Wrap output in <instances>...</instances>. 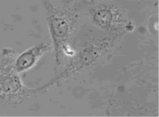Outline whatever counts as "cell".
Segmentation results:
<instances>
[{"mask_svg":"<svg viewBox=\"0 0 159 117\" xmlns=\"http://www.w3.org/2000/svg\"><path fill=\"white\" fill-rule=\"evenodd\" d=\"M95 19L96 21H98L102 24H108L111 21L112 19V15L110 12L106 11V10H102L98 13H96L95 15Z\"/></svg>","mask_w":159,"mask_h":117,"instance_id":"277c9868","label":"cell"},{"mask_svg":"<svg viewBox=\"0 0 159 117\" xmlns=\"http://www.w3.org/2000/svg\"><path fill=\"white\" fill-rule=\"evenodd\" d=\"M34 63V55L30 53H26L24 54L18 60V63L17 65L19 66V68H26L30 66Z\"/></svg>","mask_w":159,"mask_h":117,"instance_id":"3957f363","label":"cell"},{"mask_svg":"<svg viewBox=\"0 0 159 117\" xmlns=\"http://www.w3.org/2000/svg\"><path fill=\"white\" fill-rule=\"evenodd\" d=\"M52 29L57 36H64L68 31V25L63 19H55L52 21Z\"/></svg>","mask_w":159,"mask_h":117,"instance_id":"6da1fadb","label":"cell"},{"mask_svg":"<svg viewBox=\"0 0 159 117\" xmlns=\"http://www.w3.org/2000/svg\"><path fill=\"white\" fill-rule=\"evenodd\" d=\"M20 86L19 79L15 77H8L4 79L3 83V90L7 92H14L16 91Z\"/></svg>","mask_w":159,"mask_h":117,"instance_id":"7a4b0ae2","label":"cell"}]
</instances>
